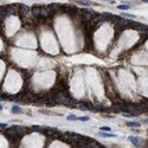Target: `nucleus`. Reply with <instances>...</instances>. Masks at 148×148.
Returning a JSON list of instances; mask_svg holds the SVG:
<instances>
[{
	"label": "nucleus",
	"mask_w": 148,
	"mask_h": 148,
	"mask_svg": "<svg viewBox=\"0 0 148 148\" xmlns=\"http://www.w3.org/2000/svg\"><path fill=\"white\" fill-rule=\"evenodd\" d=\"M127 126H128V127H134V128H135V127H140V123L139 122H128Z\"/></svg>",
	"instance_id": "nucleus-16"
},
{
	"label": "nucleus",
	"mask_w": 148,
	"mask_h": 148,
	"mask_svg": "<svg viewBox=\"0 0 148 148\" xmlns=\"http://www.w3.org/2000/svg\"><path fill=\"white\" fill-rule=\"evenodd\" d=\"M81 18L84 21H90L94 18V12L93 11H89V9H83L81 12Z\"/></svg>",
	"instance_id": "nucleus-1"
},
{
	"label": "nucleus",
	"mask_w": 148,
	"mask_h": 148,
	"mask_svg": "<svg viewBox=\"0 0 148 148\" xmlns=\"http://www.w3.org/2000/svg\"><path fill=\"white\" fill-rule=\"evenodd\" d=\"M146 123H148V119H147V120H146Z\"/></svg>",
	"instance_id": "nucleus-24"
},
{
	"label": "nucleus",
	"mask_w": 148,
	"mask_h": 148,
	"mask_svg": "<svg viewBox=\"0 0 148 148\" xmlns=\"http://www.w3.org/2000/svg\"><path fill=\"white\" fill-rule=\"evenodd\" d=\"M51 13H53L52 11H51V9L49 7V6H46V7H42V12H40V17H44V18H46V17H49Z\"/></svg>",
	"instance_id": "nucleus-6"
},
{
	"label": "nucleus",
	"mask_w": 148,
	"mask_h": 148,
	"mask_svg": "<svg viewBox=\"0 0 148 148\" xmlns=\"http://www.w3.org/2000/svg\"><path fill=\"white\" fill-rule=\"evenodd\" d=\"M91 141H93V139H90V138H88V136H84V135H81L79 141H78V146H79V147H83V148H87L88 145H89Z\"/></svg>",
	"instance_id": "nucleus-3"
},
{
	"label": "nucleus",
	"mask_w": 148,
	"mask_h": 148,
	"mask_svg": "<svg viewBox=\"0 0 148 148\" xmlns=\"http://www.w3.org/2000/svg\"><path fill=\"white\" fill-rule=\"evenodd\" d=\"M12 113H13V114H20V113H21L20 107H19V105H13V107H12Z\"/></svg>",
	"instance_id": "nucleus-13"
},
{
	"label": "nucleus",
	"mask_w": 148,
	"mask_h": 148,
	"mask_svg": "<svg viewBox=\"0 0 148 148\" xmlns=\"http://www.w3.org/2000/svg\"><path fill=\"white\" fill-rule=\"evenodd\" d=\"M142 2H145V4H148V0H141Z\"/></svg>",
	"instance_id": "nucleus-22"
},
{
	"label": "nucleus",
	"mask_w": 148,
	"mask_h": 148,
	"mask_svg": "<svg viewBox=\"0 0 148 148\" xmlns=\"http://www.w3.org/2000/svg\"><path fill=\"white\" fill-rule=\"evenodd\" d=\"M1 109H2V107H1V105H0V110H1Z\"/></svg>",
	"instance_id": "nucleus-23"
},
{
	"label": "nucleus",
	"mask_w": 148,
	"mask_h": 148,
	"mask_svg": "<svg viewBox=\"0 0 148 148\" xmlns=\"http://www.w3.org/2000/svg\"><path fill=\"white\" fill-rule=\"evenodd\" d=\"M79 138H81V135H79V134H76V133H70V135H69V140H68V143L74 145V146H78Z\"/></svg>",
	"instance_id": "nucleus-2"
},
{
	"label": "nucleus",
	"mask_w": 148,
	"mask_h": 148,
	"mask_svg": "<svg viewBox=\"0 0 148 148\" xmlns=\"http://www.w3.org/2000/svg\"><path fill=\"white\" fill-rule=\"evenodd\" d=\"M79 121H89V117L88 116H83V117H78Z\"/></svg>",
	"instance_id": "nucleus-19"
},
{
	"label": "nucleus",
	"mask_w": 148,
	"mask_h": 148,
	"mask_svg": "<svg viewBox=\"0 0 148 148\" xmlns=\"http://www.w3.org/2000/svg\"><path fill=\"white\" fill-rule=\"evenodd\" d=\"M117 9L126 11V9H130V5H128V4H127V5H119V6H117Z\"/></svg>",
	"instance_id": "nucleus-15"
},
{
	"label": "nucleus",
	"mask_w": 148,
	"mask_h": 148,
	"mask_svg": "<svg viewBox=\"0 0 148 148\" xmlns=\"http://www.w3.org/2000/svg\"><path fill=\"white\" fill-rule=\"evenodd\" d=\"M77 2L81 4V5H83V6H90L91 5V1H89V0H78Z\"/></svg>",
	"instance_id": "nucleus-14"
},
{
	"label": "nucleus",
	"mask_w": 148,
	"mask_h": 148,
	"mask_svg": "<svg viewBox=\"0 0 148 148\" xmlns=\"http://www.w3.org/2000/svg\"><path fill=\"white\" fill-rule=\"evenodd\" d=\"M76 108L77 109H79V110H89L90 109V105L89 104H87L85 102H78L77 104H76Z\"/></svg>",
	"instance_id": "nucleus-7"
},
{
	"label": "nucleus",
	"mask_w": 148,
	"mask_h": 148,
	"mask_svg": "<svg viewBox=\"0 0 148 148\" xmlns=\"http://www.w3.org/2000/svg\"><path fill=\"white\" fill-rule=\"evenodd\" d=\"M20 14L21 16H26V13L28 12V7L27 6H25V5H20Z\"/></svg>",
	"instance_id": "nucleus-11"
},
{
	"label": "nucleus",
	"mask_w": 148,
	"mask_h": 148,
	"mask_svg": "<svg viewBox=\"0 0 148 148\" xmlns=\"http://www.w3.org/2000/svg\"><path fill=\"white\" fill-rule=\"evenodd\" d=\"M147 146H148V141H147Z\"/></svg>",
	"instance_id": "nucleus-25"
},
{
	"label": "nucleus",
	"mask_w": 148,
	"mask_h": 148,
	"mask_svg": "<svg viewBox=\"0 0 148 148\" xmlns=\"http://www.w3.org/2000/svg\"><path fill=\"white\" fill-rule=\"evenodd\" d=\"M7 127V124H5V123H0V129H4V128H6Z\"/></svg>",
	"instance_id": "nucleus-21"
},
{
	"label": "nucleus",
	"mask_w": 148,
	"mask_h": 148,
	"mask_svg": "<svg viewBox=\"0 0 148 148\" xmlns=\"http://www.w3.org/2000/svg\"><path fill=\"white\" fill-rule=\"evenodd\" d=\"M66 119H68L69 121H77V120H78V117H77L76 115H69Z\"/></svg>",
	"instance_id": "nucleus-17"
},
{
	"label": "nucleus",
	"mask_w": 148,
	"mask_h": 148,
	"mask_svg": "<svg viewBox=\"0 0 148 148\" xmlns=\"http://www.w3.org/2000/svg\"><path fill=\"white\" fill-rule=\"evenodd\" d=\"M101 130H102V131H110V127H107V126L101 127Z\"/></svg>",
	"instance_id": "nucleus-18"
},
{
	"label": "nucleus",
	"mask_w": 148,
	"mask_h": 148,
	"mask_svg": "<svg viewBox=\"0 0 148 148\" xmlns=\"http://www.w3.org/2000/svg\"><path fill=\"white\" fill-rule=\"evenodd\" d=\"M129 141L134 145V146L139 147L140 145H141V142H142V139H140L138 136H129Z\"/></svg>",
	"instance_id": "nucleus-8"
},
{
	"label": "nucleus",
	"mask_w": 148,
	"mask_h": 148,
	"mask_svg": "<svg viewBox=\"0 0 148 148\" xmlns=\"http://www.w3.org/2000/svg\"><path fill=\"white\" fill-rule=\"evenodd\" d=\"M12 128L16 130V133H17L18 136H21V135H24V134L27 133V129L25 127H23V126H13Z\"/></svg>",
	"instance_id": "nucleus-4"
},
{
	"label": "nucleus",
	"mask_w": 148,
	"mask_h": 148,
	"mask_svg": "<svg viewBox=\"0 0 148 148\" xmlns=\"http://www.w3.org/2000/svg\"><path fill=\"white\" fill-rule=\"evenodd\" d=\"M40 12H42V6H33V9H32V13H33V16L35 17H40Z\"/></svg>",
	"instance_id": "nucleus-9"
},
{
	"label": "nucleus",
	"mask_w": 148,
	"mask_h": 148,
	"mask_svg": "<svg viewBox=\"0 0 148 148\" xmlns=\"http://www.w3.org/2000/svg\"><path fill=\"white\" fill-rule=\"evenodd\" d=\"M2 9L5 11V14L6 16H13V14H16V9L13 7V6H5V7H2Z\"/></svg>",
	"instance_id": "nucleus-5"
},
{
	"label": "nucleus",
	"mask_w": 148,
	"mask_h": 148,
	"mask_svg": "<svg viewBox=\"0 0 148 148\" xmlns=\"http://www.w3.org/2000/svg\"><path fill=\"white\" fill-rule=\"evenodd\" d=\"M98 135H100V136H102V138H116V135H115V134H111V133H107V131L100 133Z\"/></svg>",
	"instance_id": "nucleus-12"
},
{
	"label": "nucleus",
	"mask_w": 148,
	"mask_h": 148,
	"mask_svg": "<svg viewBox=\"0 0 148 148\" xmlns=\"http://www.w3.org/2000/svg\"><path fill=\"white\" fill-rule=\"evenodd\" d=\"M123 14H124V16H127V17H129V18H136V17H135V16H133V14H129V13H123Z\"/></svg>",
	"instance_id": "nucleus-20"
},
{
	"label": "nucleus",
	"mask_w": 148,
	"mask_h": 148,
	"mask_svg": "<svg viewBox=\"0 0 148 148\" xmlns=\"http://www.w3.org/2000/svg\"><path fill=\"white\" fill-rule=\"evenodd\" d=\"M52 12H59L61 11V7H62V5L61 4H51L50 6H49Z\"/></svg>",
	"instance_id": "nucleus-10"
}]
</instances>
